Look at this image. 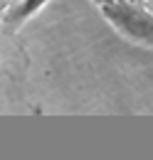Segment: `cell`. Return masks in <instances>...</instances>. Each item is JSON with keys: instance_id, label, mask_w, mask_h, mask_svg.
<instances>
[{"instance_id": "6da1fadb", "label": "cell", "mask_w": 153, "mask_h": 160, "mask_svg": "<svg viewBox=\"0 0 153 160\" xmlns=\"http://www.w3.org/2000/svg\"><path fill=\"white\" fill-rule=\"evenodd\" d=\"M101 15L109 20V25L119 35H124L126 40L141 47L153 49V12H148L146 8H138L129 0H116L101 8Z\"/></svg>"}, {"instance_id": "7a4b0ae2", "label": "cell", "mask_w": 153, "mask_h": 160, "mask_svg": "<svg viewBox=\"0 0 153 160\" xmlns=\"http://www.w3.org/2000/svg\"><path fill=\"white\" fill-rule=\"evenodd\" d=\"M50 0H13V5L5 10L3 22L10 27V30H18L22 22H27L32 15H37L40 10L47 5Z\"/></svg>"}, {"instance_id": "3957f363", "label": "cell", "mask_w": 153, "mask_h": 160, "mask_svg": "<svg viewBox=\"0 0 153 160\" xmlns=\"http://www.w3.org/2000/svg\"><path fill=\"white\" fill-rule=\"evenodd\" d=\"M111 2H116V0H94V5L101 10V8H106V5H111Z\"/></svg>"}, {"instance_id": "277c9868", "label": "cell", "mask_w": 153, "mask_h": 160, "mask_svg": "<svg viewBox=\"0 0 153 160\" xmlns=\"http://www.w3.org/2000/svg\"><path fill=\"white\" fill-rule=\"evenodd\" d=\"M148 12H153V0H148Z\"/></svg>"}]
</instances>
